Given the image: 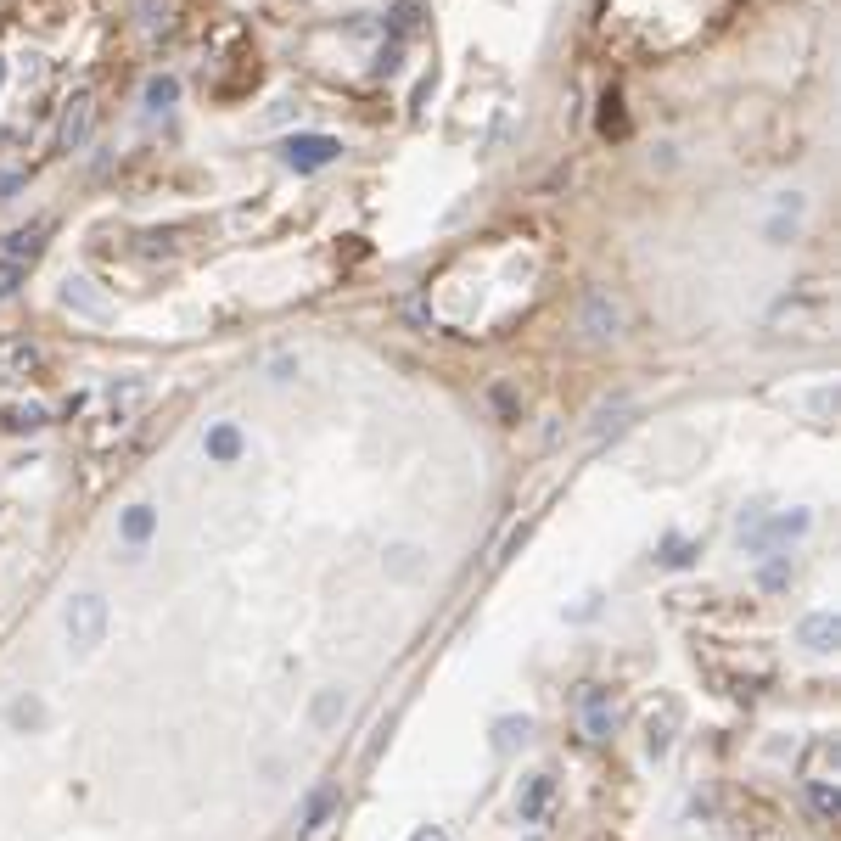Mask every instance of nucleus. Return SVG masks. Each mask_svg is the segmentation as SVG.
Segmentation results:
<instances>
[{
    "label": "nucleus",
    "mask_w": 841,
    "mask_h": 841,
    "mask_svg": "<svg viewBox=\"0 0 841 841\" xmlns=\"http://www.w3.org/2000/svg\"><path fill=\"white\" fill-rule=\"evenodd\" d=\"M62 628H68V645L79 656L96 651V645L107 640V600L101 595H73L68 612H62Z\"/></svg>",
    "instance_id": "f257e3e1"
},
{
    "label": "nucleus",
    "mask_w": 841,
    "mask_h": 841,
    "mask_svg": "<svg viewBox=\"0 0 841 841\" xmlns=\"http://www.w3.org/2000/svg\"><path fill=\"white\" fill-rule=\"evenodd\" d=\"M337 157H343V141H337V135H292V141L281 146V163L286 169H298V174L326 169V163H337Z\"/></svg>",
    "instance_id": "f03ea898"
},
{
    "label": "nucleus",
    "mask_w": 841,
    "mask_h": 841,
    "mask_svg": "<svg viewBox=\"0 0 841 841\" xmlns=\"http://www.w3.org/2000/svg\"><path fill=\"white\" fill-rule=\"evenodd\" d=\"M62 309L85 314V320H113V298H107L90 275H68V281H62Z\"/></svg>",
    "instance_id": "7ed1b4c3"
},
{
    "label": "nucleus",
    "mask_w": 841,
    "mask_h": 841,
    "mask_svg": "<svg viewBox=\"0 0 841 841\" xmlns=\"http://www.w3.org/2000/svg\"><path fill=\"white\" fill-rule=\"evenodd\" d=\"M90 124H96V96L90 90H79V96L62 107V124H57V146L62 152H79V146L90 141Z\"/></svg>",
    "instance_id": "20e7f679"
},
{
    "label": "nucleus",
    "mask_w": 841,
    "mask_h": 841,
    "mask_svg": "<svg viewBox=\"0 0 841 841\" xmlns=\"http://www.w3.org/2000/svg\"><path fill=\"white\" fill-rule=\"evenodd\" d=\"M45 354L40 343H29V337H0V382H29V376H40Z\"/></svg>",
    "instance_id": "39448f33"
},
{
    "label": "nucleus",
    "mask_w": 841,
    "mask_h": 841,
    "mask_svg": "<svg viewBox=\"0 0 841 841\" xmlns=\"http://www.w3.org/2000/svg\"><path fill=\"white\" fill-rule=\"evenodd\" d=\"M584 331L595 337V343H606V337H617L623 331V309H617L612 292H584Z\"/></svg>",
    "instance_id": "423d86ee"
},
{
    "label": "nucleus",
    "mask_w": 841,
    "mask_h": 841,
    "mask_svg": "<svg viewBox=\"0 0 841 841\" xmlns=\"http://www.w3.org/2000/svg\"><path fill=\"white\" fill-rule=\"evenodd\" d=\"M679 724H685V707H679V701H662V707L645 718V752L662 757L673 746V735H679Z\"/></svg>",
    "instance_id": "0eeeda50"
},
{
    "label": "nucleus",
    "mask_w": 841,
    "mask_h": 841,
    "mask_svg": "<svg viewBox=\"0 0 841 841\" xmlns=\"http://www.w3.org/2000/svg\"><path fill=\"white\" fill-rule=\"evenodd\" d=\"M550 802H556V774H533V780L516 791V813H522L528 825H539L544 813H550Z\"/></svg>",
    "instance_id": "6e6552de"
},
{
    "label": "nucleus",
    "mask_w": 841,
    "mask_h": 841,
    "mask_svg": "<svg viewBox=\"0 0 841 841\" xmlns=\"http://www.w3.org/2000/svg\"><path fill=\"white\" fill-rule=\"evenodd\" d=\"M202 449H208V460H214V466H236V460H242V427H236V421H214V427H208V438H202Z\"/></svg>",
    "instance_id": "1a4fd4ad"
},
{
    "label": "nucleus",
    "mask_w": 841,
    "mask_h": 841,
    "mask_svg": "<svg viewBox=\"0 0 841 841\" xmlns=\"http://www.w3.org/2000/svg\"><path fill=\"white\" fill-rule=\"evenodd\" d=\"M797 640L808 645L813 656H830V651H836V640H841V623H836V612H813V617H802Z\"/></svg>",
    "instance_id": "9d476101"
},
{
    "label": "nucleus",
    "mask_w": 841,
    "mask_h": 841,
    "mask_svg": "<svg viewBox=\"0 0 841 841\" xmlns=\"http://www.w3.org/2000/svg\"><path fill=\"white\" fill-rule=\"evenodd\" d=\"M584 729H589V741H612V729H617V713L600 685H584Z\"/></svg>",
    "instance_id": "9b49d317"
},
{
    "label": "nucleus",
    "mask_w": 841,
    "mask_h": 841,
    "mask_svg": "<svg viewBox=\"0 0 841 841\" xmlns=\"http://www.w3.org/2000/svg\"><path fill=\"white\" fill-rule=\"evenodd\" d=\"M45 236H51V219H34V225L12 230V236H6V258H12V264H34V258L45 253Z\"/></svg>",
    "instance_id": "f8f14e48"
},
{
    "label": "nucleus",
    "mask_w": 841,
    "mask_h": 841,
    "mask_svg": "<svg viewBox=\"0 0 841 841\" xmlns=\"http://www.w3.org/2000/svg\"><path fill=\"white\" fill-rule=\"evenodd\" d=\"M634 421V404L628 399H617V404H600L595 410V427H589V438H617V432Z\"/></svg>",
    "instance_id": "ddd939ff"
},
{
    "label": "nucleus",
    "mask_w": 841,
    "mask_h": 841,
    "mask_svg": "<svg viewBox=\"0 0 841 841\" xmlns=\"http://www.w3.org/2000/svg\"><path fill=\"white\" fill-rule=\"evenodd\" d=\"M797 533H808V511H791V516H774L763 533H752V544L757 550H769L774 539H797Z\"/></svg>",
    "instance_id": "4468645a"
},
{
    "label": "nucleus",
    "mask_w": 841,
    "mask_h": 841,
    "mask_svg": "<svg viewBox=\"0 0 841 841\" xmlns=\"http://www.w3.org/2000/svg\"><path fill=\"white\" fill-rule=\"evenodd\" d=\"M141 96H146V107H152V113H169L174 101H180V79H174V73H152Z\"/></svg>",
    "instance_id": "2eb2a0df"
},
{
    "label": "nucleus",
    "mask_w": 841,
    "mask_h": 841,
    "mask_svg": "<svg viewBox=\"0 0 841 841\" xmlns=\"http://www.w3.org/2000/svg\"><path fill=\"white\" fill-rule=\"evenodd\" d=\"M600 135H606V141H623L628 135V113H623V96H617V90L600 96Z\"/></svg>",
    "instance_id": "dca6fc26"
},
{
    "label": "nucleus",
    "mask_w": 841,
    "mask_h": 841,
    "mask_svg": "<svg viewBox=\"0 0 841 841\" xmlns=\"http://www.w3.org/2000/svg\"><path fill=\"white\" fill-rule=\"evenodd\" d=\"M152 528H157L152 505H129V511H124V539H129V550H141V544L152 539Z\"/></svg>",
    "instance_id": "f3484780"
},
{
    "label": "nucleus",
    "mask_w": 841,
    "mask_h": 841,
    "mask_svg": "<svg viewBox=\"0 0 841 841\" xmlns=\"http://www.w3.org/2000/svg\"><path fill=\"white\" fill-rule=\"evenodd\" d=\"M533 735V718H499L494 724V752H516V746H528Z\"/></svg>",
    "instance_id": "a211bd4d"
},
{
    "label": "nucleus",
    "mask_w": 841,
    "mask_h": 841,
    "mask_svg": "<svg viewBox=\"0 0 841 841\" xmlns=\"http://www.w3.org/2000/svg\"><path fill=\"white\" fill-rule=\"evenodd\" d=\"M808 808L825 819V825H836V813H841V797H836V785L830 780H808Z\"/></svg>",
    "instance_id": "6ab92c4d"
},
{
    "label": "nucleus",
    "mask_w": 841,
    "mask_h": 841,
    "mask_svg": "<svg viewBox=\"0 0 841 841\" xmlns=\"http://www.w3.org/2000/svg\"><path fill=\"white\" fill-rule=\"evenodd\" d=\"M797 219H802V191H785L780 214L769 219V242H785V230H797Z\"/></svg>",
    "instance_id": "aec40b11"
},
{
    "label": "nucleus",
    "mask_w": 841,
    "mask_h": 841,
    "mask_svg": "<svg viewBox=\"0 0 841 841\" xmlns=\"http://www.w3.org/2000/svg\"><path fill=\"white\" fill-rule=\"evenodd\" d=\"M343 713H348V696H343V690H320V701H314V724L331 729Z\"/></svg>",
    "instance_id": "412c9836"
},
{
    "label": "nucleus",
    "mask_w": 841,
    "mask_h": 841,
    "mask_svg": "<svg viewBox=\"0 0 841 841\" xmlns=\"http://www.w3.org/2000/svg\"><path fill=\"white\" fill-rule=\"evenodd\" d=\"M0 421H6L12 432H40V427H45V410H40V404H12Z\"/></svg>",
    "instance_id": "4be33fe9"
},
{
    "label": "nucleus",
    "mask_w": 841,
    "mask_h": 841,
    "mask_svg": "<svg viewBox=\"0 0 841 841\" xmlns=\"http://www.w3.org/2000/svg\"><path fill=\"white\" fill-rule=\"evenodd\" d=\"M387 572H393V578H415V572H421V550H415V544L387 550Z\"/></svg>",
    "instance_id": "5701e85b"
},
{
    "label": "nucleus",
    "mask_w": 841,
    "mask_h": 841,
    "mask_svg": "<svg viewBox=\"0 0 841 841\" xmlns=\"http://www.w3.org/2000/svg\"><path fill=\"white\" fill-rule=\"evenodd\" d=\"M29 281V264H12V258H0V298H17Z\"/></svg>",
    "instance_id": "b1692460"
},
{
    "label": "nucleus",
    "mask_w": 841,
    "mask_h": 841,
    "mask_svg": "<svg viewBox=\"0 0 841 841\" xmlns=\"http://www.w3.org/2000/svg\"><path fill=\"white\" fill-rule=\"evenodd\" d=\"M791 572H797V567H791V556H774L769 567L757 572V584H763V589H785V584H791Z\"/></svg>",
    "instance_id": "393cba45"
},
{
    "label": "nucleus",
    "mask_w": 841,
    "mask_h": 841,
    "mask_svg": "<svg viewBox=\"0 0 841 841\" xmlns=\"http://www.w3.org/2000/svg\"><path fill=\"white\" fill-rule=\"evenodd\" d=\"M662 561H668V567H690V561H696V544H690V539H668V544H662Z\"/></svg>",
    "instance_id": "a878e982"
},
{
    "label": "nucleus",
    "mask_w": 841,
    "mask_h": 841,
    "mask_svg": "<svg viewBox=\"0 0 841 841\" xmlns=\"http://www.w3.org/2000/svg\"><path fill=\"white\" fill-rule=\"evenodd\" d=\"M415 12H421V0H399V6H393V34H410Z\"/></svg>",
    "instance_id": "bb28decb"
},
{
    "label": "nucleus",
    "mask_w": 841,
    "mask_h": 841,
    "mask_svg": "<svg viewBox=\"0 0 841 841\" xmlns=\"http://www.w3.org/2000/svg\"><path fill=\"white\" fill-rule=\"evenodd\" d=\"M326 808H331V797H326V791H314V797H309V808H303V830H320Z\"/></svg>",
    "instance_id": "cd10ccee"
},
{
    "label": "nucleus",
    "mask_w": 841,
    "mask_h": 841,
    "mask_svg": "<svg viewBox=\"0 0 841 841\" xmlns=\"http://www.w3.org/2000/svg\"><path fill=\"white\" fill-rule=\"evenodd\" d=\"M135 12H141V23H146V29H157V23L169 17V0H135Z\"/></svg>",
    "instance_id": "c85d7f7f"
},
{
    "label": "nucleus",
    "mask_w": 841,
    "mask_h": 841,
    "mask_svg": "<svg viewBox=\"0 0 841 841\" xmlns=\"http://www.w3.org/2000/svg\"><path fill=\"white\" fill-rule=\"evenodd\" d=\"M17 191H23V174H17V169H0V202H12Z\"/></svg>",
    "instance_id": "c756f323"
},
{
    "label": "nucleus",
    "mask_w": 841,
    "mask_h": 841,
    "mask_svg": "<svg viewBox=\"0 0 841 841\" xmlns=\"http://www.w3.org/2000/svg\"><path fill=\"white\" fill-rule=\"evenodd\" d=\"M808 404H813V415H830V410H836V387H819Z\"/></svg>",
    "instance_id": "7c9ffc66"
},
{
    "label": "nucleus",
    "mask_w": 841,
    "mask_h": 841,
    "mask_svg": "<svg viewBox=\"0 0 841 841\" xmlns=\"http://www.w3.org/2000/svg\"><path fill=\"white\" fill-rule=\"evenodd\" d=\"M410 841H449V836H443V830L438 825H421V830H415V836Z\"/></svg>",
    "instance_id": "2f4dec72"
},
{
    "label": "nucleus",
    "mask_w": 841,
    "mask_h": 841,
    "mask_svg": "<svg viewBox=\"0 0 841 841\" xmlns=\"http://www.w3.org/2000/svg\"><path fill=\"white\" fill-rule=\"evenodd\" d=\"M0 85H6V62H0Z\"/></svg>",
    "instance_id": "473e14b6"
}]
</instances>
